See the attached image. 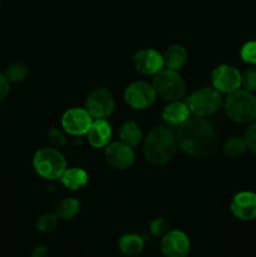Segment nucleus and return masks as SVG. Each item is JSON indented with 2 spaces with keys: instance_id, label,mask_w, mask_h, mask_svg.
<instances>
[{
  "instance_id": "nucleus-1",
  "label": "nucleus",
  "mask_w": 256,
  "mask_h": 257,
  "mask_svg": "<svg viewBox=\"0 0 256 257\" xmlns=\"http://www.w3.org/2000/svg\"><path fill=\"white\" fill-rule=\"evenodd\" d=\"M178 147L196 158H205L215 151L217 145V136L215 130L202 117L188 118L180 125L177 133Z\"/></svg>"
},
{
  "instance_id": "nucleus-2",
  "label": "nucleus",
  "mask_w": 256,
  "mask_h": 257,
  "mask_svg": "<svg viewBox=\"0 0 256 257\" xmlns=\"http://www.w3.org/2000/svg\"><path fill=\"white\" fill-rule=\"evenodd\" d=\"M178 143L176 135L165 125L152 128L146 137L143 152L148 162L153 165H166L176 155Z\"/></svg>"
},
{
  "instance_id": "nucleus-3",
  "label": "nucleus",
  "mask_w": 256,
  "mask_h": 257,
  "mask_svg": "<svg viewBox=\"0 0 256 257\" xmlns=\"http://www.w3.org/2000/svg\"><path fill=\"white\" fill-rule=\"evenodd\" d=\"M225 110L233 122H252L256 118V97L246 89L235 90L226 98Z\"/></svg>"
},
{
  "instance_id": "nucleus-4",
  "label": "nucleus",
  "mask_w": 256,
  "mask_h": 257,
  "mask_svg": "<svg viewBox=\"0 0 256 257\" xmlns=\"http://www.w3.org/2000/svg\"><path fill=\"white\" fill-rule=\"evenodd\" d=\"M33 167L40 177L54 181L62 177L63 172L67 170V161L55 148H42L35 152Z\"/></svg>"
},
{
  "instance_id": "nucleus-5",
  "label": "nucleus",
  "mask_w": 256,
  "mask_h": 257,
  "mask_svg": "<svg viewBox=\"0 0 256 257\" xmlns=\"http://www.w3.org/2000/svg\"><path fill=\"white\" fill-rule=\"evenodd\" d=\"M152 87L155 88L156 94L167 102L181 100L186 94V83L177 70H160L155 74Z\"/></svg>"
},
{
  "instance_id": "nucleus-6",
  "label": "nucleus",
  "mask_w": 256,
  "mask_h": 257,
  "mask_svg": "<svg viewBox=\"0 0 256 257\" xmlns=\"http://www.w3.org/2000/svg\"><path fill=\"white\" fill-rule=\"evenodd\" d=\"M185 102L187 103L191 113H193L196 117L203 118L220 109L222 105V97L215 88L205 87L193 92Z\"/></svg>"
},
{
  "instance_id": "nucleus-7",
  "label": "nucleus",
  "mask_w": 256,
  "mask_h": 257,
  "mask_svg": "<svg viewBox=\"0 0 256 257\" xmlns=\"http://www.w3.org/2000/svg\"><path fill=\"white\" fill-rule=\"evenodd\" d=\"M85 107L92 118L105 119L114 110L115 100L110 90L105 89V88H97L88 95Z\"/></svg>"
},
{
  "instance_id": "nucleus-8",
  "label": "nucleus",
  "mask_w": 256,
  "mask_h": 257,
  "mask_svg": "<svg viewBox=\"0 0 256 257\" xmlns=\"http://www.w3.org/2000/svg\"><path fill=\"white\" fill-rule=\"evenodd\" d=\"M155 88L146 82H135L125 89L124 98L131 108L143 110L150 108L156 100Z\"/></svg>"
},
{
  "instance_id": "nucleus-9",
  "label": "nucleus",
  "mask_w": 256,
  "mask_h": 257,
  "mask_svg": "<svg viewBox=\"0 0 256 257\" xmlns=\"http://www.w3.org/2000/svg\"><path fill=\"white\" fill-rule=\"evenodd\" d=\"M213 88L220 93H230L240 89L241 87V73L235 67L228 64L218 65L213 69L211 75Z\"/></svg>"
},
{
  "instance_id": "nucleus-10",
  "label": "nucleus",
  "mask_w": 256,
  "mask_h": 257,
  "mask_svg": "<svg viewBox=\"0 0 256 257\" xmlns=\"http://www.w3.org/2000/svg\"><path fill=\"white\" fill-rule=\"evenodd\" d=\"M92 123L93 118L87 109L83 108H72L67 110L62 118L63 128L72 136L87 135Z\"/></svg>"
},
{
  "instance_id": "nucleus-11",
  "label": "nucleus",
  "mask_w": 256,
  "mask_h": 257,
  "mask_svg": "<svg viewBox=\"0 0 256 257\" xmlns=\"http://www.w3.org/2000/svg\"><path fill=\"white\" fill-rule=\"evenodd\" d=\"M105 160L115 170H127L135 162V152L131 146L122 141L113 142L105 146Z\"/></svg>"
},
{
  "instance_id": "nucleus-12",
  "label": "nucleus",
  "mask_w": 256,
  "mask_h": 257,
  "mask_svg": "<svg viewBox=\"0 0 256 257\" xmlns=\"http://www.w3.org/2000/svg\"><path fill=\"white\" fill-rule=\"evenodd\" d=\"M161 250L165 257H187L190 240L182 231H170L163 236Z\"/></svg>"
},
{
  "instance_id": "nucleus-13",
  "label": "nucleus",
  "mask_w": 256,
  "mask_h": 257,
  "mask_svg": "<svg viewBox=\"0 0 256 257\" xmlns=\"http://www.w3.org/2000/svg\"><path fill=\"white\" fill-rule=\"evenodd\" d=\"M135 68L142 74L155 75L163 69V57L155 49L140 50L133 57Z\"/></svg>"
},
{
  "instance_id": "nucleus-14",
  "label": "nucleus",
  "mask_w": 256,
  "mask_h": 257,
  "mask_svg": "<svg viewBox=\"0 0 256 257\" xmlns=\"http://www.w3.org/2000/svg\"><path fill=\"white\" fill-rule=\"evenodd\" d=\"M231 211L238 220L251 221L256 218V193L243 191L231 201Z\"/></svg>"
},
{
  "instance_id": "nucleus-15",
  "label": "nucleus",
  "mask_w": 256,
  "mask_h": 257,
  "mask_svg": "<svg viewBox=\"0 0 256 257\" xmlns=\"http://www.w3.org/2000/svg\"><path fill=\"white\" fill-rule=\"evenodd\" d=\"M87 135L90 146L95 148L105 147L109 145L112 138V127L105 119H95L93 120Z\"/></svg>"
},
{
  "instance_id": "nucleus-16",
  "label": "nucleus",
  "mask_w": 256,
  "mask_h": 257,
  "mask_svg": "<svg viewBox=\"0 0 256 257\" xmlns=\"http://www.w3.org/2000/svg\"><path fill=\"white\" fill-rule=\"evenodd\" d=\"M190 108L187 103L176 100L170 102L162 112V118L168 125H181L190 118Z\"/></svg>"
},
{
  "instance_id": "nucleus-17",
  "label": "nucleus",
  "mask_w": 256,
  "mask_h": 257,
  "mask_svg": "<svg viewBox=\"0 0 256 257\" xmlns=\"http://www.w3.org/2000/svg\"><path fill=\"white\" fill-rule=\"evenodd\" d=\"M163 57V63L167 67V69L178 70L185 65L187 62V52L185 48L180 44L171 45L166 49Z\"/></svg>"
},
{
  "instance_id": "nucleus-18",
  "label": "nucleus",
  "mask_w": 256,
  "mask_h": 257,
  "mask_svg": "<svg viewBox=\"0 0 256 257\" xmlns=\"http://www.w3.org/2000/svg\"><path fill=\"white\" fill-rule=\"evenodd\" d=\"M60 182L68 190H79L83 186L87 185L88 182V175L84 170L78 167L68 168L63 172L62 177H60Z\"/></svg>"
},
{
  "instance_id": "nucleus-19",
  "label": "nucleus",
  "mask_w": 256,
  "mask_h": 257,
  "mask_svg": "<svg viewBox=\"0 0 256 257\" xmlns=\"http://www.w3.org/2000/svg\"><path fill=\"white\" fill-rule=\"evenodd\" d=\"M119 248L123 255L136 257L142 253L143 248H145V241L141 236L135 235V233H128L119 240Z\"/></svg>"
},
{
  "instance_id": "nucleus-20",
  "label": "nucleus",
  "mask_w": 256,
  "mask_h": 257,
  "mask_svg": "<svg viewBox=\"0 0 256 257\" xmlns=\"http://www.w3.org/2000/svg\"><path fill=\"white\" fill-rule=\"evenodd\" d=\"M119 137L122 140V142H124L125 145L131 146V147H135V146H137L141 142L142 131H141V128L135 122H125L120 127Z\"/></svg>"
},
{
  "instance_id": "nucleus-21",
  "label": "nucleus",
  "mask_w": 256,
  "mask_h": 257,
  "mask_svg": "<svg viewBox=\"0 0 256 257\" xmlns=\"http://www.w3.org/2000/svg\"><path fill=\"white\" fill-rule=\"evenodd\" d=\"M80 210V203L79 201L75 200L73 197L64 198L62 202L58 205L57 208V216L62 220H70L74 216L78 215Z\"/></svg>"
},
{
  "instance_id": "nucleus-22",
  "label": "nucleus",
  "mask_w": 256,
  "mask_h": 257,
  "mask_svg": "<svg viewBox=\"0 0 256 257\" xmlns=\"http://www.w3.org/2000/svg\"><path fill=\"white\" fill-rule=\"evenodd\" d=\"M247 150V145H246L245 138L241 137H231L230 140L226 142L225 148V155L230 158H238L243 155Z\"/></svg>"
},
{
  "instance_id": "nucleus-23",
  "label": "nucleus",
  "mask_w": 256,
  "mask_h": 257,
  "mask_svg": "<svg viewBox=\"0 0 256 257\" xmlns=\"http://www.w3.org/2000/svg\"><path fill=\"white\" fill-rule=\"evenodd\" d=\"M28 72H29V69H28V67L24 63L15 62L7 68V70H5V77H7V79L9 82L18 83L22 82V80H24L27 78Z\"/></svg>"
},
{
  "instance_id": "nucleus-24",
  "label": "nucleus",
  "mask_w": 256,
  "mask_h": 257,
  "mask_svg": "<svg viewBox=\"0 0 256 257\" xmlns=\"http://www.w3.org/2000/svg\"><path fill=\"white\" fill-rule=\"evenodd\" d=\"M58 216L54 213H45V215L40 216L39 220H38L37 227L40 232L48 233L52 232L57 228L58 226Z\"/></svg>"
},
{
  "instance_id": "nucleus-25",
  "label": "nucleus",
  "mask_w": 256,
  "mask_h": 257,
  "mask_svg": "<svg viewBox=\"0 0 256 257\" xmlns=\"http://www.w3.org/2000/svg\"><path fill=\"white\" fill-rule=\"evenodd\" d=\"M241 85L248 92H256V67L248 68L241 74Z\"/></svg>"
},
{
  "instance_id": "nucleus-26",
  "label": "nucleus",
  "mask_w": 256,
  "mask_h": 257,
  "mask_svg": "<svg viewBox=\"0 0 256 257\" xmlns=\"http://www.w3.org/2000/svg\"><path fill=\"white\" fill-rule=\"evenodd\" d=\"M241 58L248 64H256V42H248L241 48Z\"/></svg>"
},
{
  "instance_id": "nucleus-27",
  "label": "nucleus",
  "mask_w": 256,
  "mask_h": 257,
  "mask_svg": "<svg viewBox=\"0 0 256 257\" xmlns=\"http://www.w3.org/2000/svg\"><path fill=\"white\" fill-rule=\"evenodd\" d=\"M151 232L155 236H165L168 232V222L165 218H157L151 223Z\"/></svg>"
},
{
  "instance_id": "nucleus-28",
  "label": "nucleus",
  "mask_w": 256,
  "mask_h": 257,
  "mask_svg": "<svg viewBox=\"0 0 256 257\" xmlns=\"http://www.w3.org/2000/svg\"><path fill=\"white\" fill-rule=\"evenodd\" d=\"M48 138H49V141L52 142V145L55 146L57 148L63 147V146L67 145V138L64 137V135H63L60 131L55 130V128H50V130L48 131Z\"/></svg>"
},
{
  "instance_id": "nucleus-29",
  "label": "nucleus",
  "mask_w": 256,
  "mask_h": 257,
  "mask_svg": "<svg viewBox=\"0 0 256 257\" xmlns=\"http://www.w3.org/2000/svg\"><path fill=\"white\" fill-rule=\"evenodd\" d=\"M245 141L247 148L256 155V122L252 123L245 132Z\"/></svg>"
},
{
  "instance_id": "nucleus-30",
  "label": "nucleus",
  "mask_w": 256,
  "mask_h": 257,
  "mask_svg": "<svg viewBox=\"0 0 256 257\" xmlns=\"http://www.w3.org/2000/svg\"><path fill=\"white\" fill-rule=\"evenodd\" d=\"M9 80L7 79V77L4 74L0 73V103L9 94Z\"/></svg>"
},
{
  "instance_id": "nucleus-31",
  "label": "nucleus",
  "mask_w": 256,
  "mask_h": 257,
  "mask_svg": "<svg viewBox=\"0 0 256 257\" xmlns=\"http://www.w3.org/2000/svg\"><path fill=\"white\" fill-rule=\"evenodd\" d=\"M32 257H48V250L44 246H38L35 250L33 251Z\"/></svg>"
}]
</instances>
